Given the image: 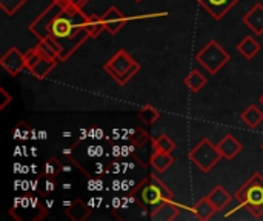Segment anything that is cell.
Segmentation results:
<instances>
[{
    "mask_svg": "<svg viewBox=\"0 0 263 221\" xmlns=\"http://www.w3.org/2000/svg\"><path fill=\"white\" fill-rule=\"evenodd\" d=\"M88 15L82 9L65 8L55 15L51 23L49 32L59 42L62 52L59 60H68L88 38H91L88 29Z\"/></svg>",
    "mask_w": 263,
    "mask_h": 221,
    "instance_id": "cell-1",
    "label": "cell"
},
{
    "mask_svg": "<svg viewBox=\"0 0 263 221\" xmlns=\"http://www.w3.org/2000/svg\"><path fill=\"white\" fill-rule=\"evenodd\" d=\"M129 194H133L137 198V203H140L145 209H153L163 202L174 200V194L163 182L156 177V174H151L143 178Z\"/></svg>",
    "mask_w": 263,
    "mask_h": 221,
    "instance_id": "cell-2",
    "label": "cell"
},
{
    "mask_svg": "<svg viewBox=\"0 0 263 221\" xmlns=\"http://www.w3.org/2000/svg\"><path fill=\"white\" fill-rule=\"evenodd\" d=\"M234 198L254 218L263 217V175L254 172L251 178L234 194Z\"/></svg>",
    "mask_w": 263,
    "mask_h": 221,
    "instance_id": "cell-3",
    "label": "cell"
},
{
    "mask_svg": "<svg viewBox=\"0 0 263 221\" xmlns=\"http://www.w3.org/2000/svg\"><path fill=\"white\" fill-rule=\"evenodd\" d=\"M231 55L230 52L220 46L216 40H210L197 54H196V60L197 63L210 74V75H216L228 62H230Z\"/></svg>",
    "mask_w": 263,
    "mask_h": 221,
    "instance_id": "cell-4",
    "label": "cell"
},
{
    "mask_svg": "<svg viewBox=\"0 0 263 221\" xmlns=\"http://www.w3.org/2000/svg\"><path fill=\"white\" fill-rule=\"evenodd\" d=\"M188 158L196 165L202 172H210L223 157L219 151V146L208 138H202L188 154Z\"/></svg>",
    "mask_w": 263,
    "mask_h": 221,
    "instance_id": "cell-5",
    "label": "cell"
},
{
    "mask_svg": "<svg viewBox=\"0 0 263 221\" xmlns=\"http://www.w3.org/2000/svg\"><path fill=\"white\" fill-rule=\"evenodd\" d=\"M26 57V69L37 78V80H43L48 77V74L57 66V58H49L46 55H43L39 48H32L28 52H25Z\"/></svg>",
    "mask_w": 263,
    "mask_h": 221,
    "instance_id": "cell-6",
    "label": "cell"
},
{
    "mask_svg": "<svg viewBox=\"0 0 263 221\" xmlns=\"http://www.w3.org/2000/svg\"><path fill=\"white\" fill-rule=\"evenodd\" d=\"M62 9H63V6H62L59 2L51 0L49 6H48L39 17H35V18L29 23V26H28L29 32H32L39 40H43V38L49 37V35H51V32H49L51 23H52V20L55 18V15H57Z\"/></svg>",
    "mask_w": 263,
    "mask_h": 221,
    "instance_id": "cell-7",
    "label": "cell"
},
{
    "mask_svg": "<svg viewBox=\"0 0 263 221\" xmlns=\"http://www.w3.org/2000/svg\"><path fill=\"white\" fill-rule=\"evenodd\" d=\"M136 60L126 49H119L105 65L103 69L106 74H109L116 82L122 78V75L128 71V68L134 63Z\"/></svg>",
    "mask_w": 263,
    "mask_h": 221,
    "instance_id": "cell-8",
    "label": "cell"
},
{
    "mask_svg": "<svg viewBox=\"0 0 263 221\" xmlns=\"http://www.w3.org/2000/svg\"><path fill=\"white\" fill-rule=\"evenodd\" d=\"M0 66H2L9 75L15 77V75H18L22 71L26 69V57H25V54H23L18 48L12 46V48H9V49L0 57Z\"/></svg>",
    "mask_w": 263,
    "mask_h": 221,
    "instance_id": "cell-9",
    "label": "cell"
},
{
    "mask_svg": "<svg viewBox=\"0 0 263 221\" xmlns=\"http://www.w3.org/2000/svg\"><path fill=\"white\" fill-rule=\"evenodd\" d=\"M216 20H222L240 0H196Z\"/></svg>",
    "mask_w": 263,
    "mask_h": 221,
    "instance_id": "cell-10",
    "label": "cell"
},
{
    "mask_svg": "<svg viewBox=\"0 0 263 221\" xmlns=\"http://www.w3.org/2000/svg\"><path fill=\"white\" fill-rule=\"evenodd\" d=\"M102 18H103V23H105V31H108L111 35H116L128 23V17H125L119 11V8H116V6L108 8L102 14Z\"/></svg>",
    "mask_w": 263,
    "mask_h": 221,
    "instance_id": "cell-11",
    "label": "cell"
},
{
    "mask_svg": "<svg viewBox=\"0 0 263 221\" xmlns=\"http://www.w3.org/2000/svg\"><path fill=\"white\" fill-rule=\"evenodd\" d=\"M179 212H180V206L176 203V200H168L153 208L149 218L154 221H171L177 218Z\"/></svg>",
    "mask_w": 263,
    "mask_h": 221,
    "instance_id": "cell-12",
    "label": "cell"
},
{
    "mask_svg": "<svg viewBox=\"0 0 263 221\" xmlns=\"http://www.w3.org/2000/svg\"><path fill=\"white\" fill-rule=\"evenodd\" d=\"M242 22L256 34L262 35L263 34V3L257 2L243 17Z\"/></svg>",
    "mask_w": 263,
    "mask_h": 221,
    "instance_id": "cell-13",
    "label": "cell"
},
{
    "mask_svg": "<svg viewBox=\"0 0 263 221\" xmlns=\"http://www.w3.org/2000/svg\"><path fill=\"white\" fill-rule=\"evenodd\" d=\"M219 151L222 154L223 158L227 160H234L243 149L242 143L233 135V134H227L220 142H219Z\"/></svg>",
    "mask_w": 263,
    "mask_h": 221,
    "instance_id": "cell-14",
    "label": "cell"
},
{
    "mask_svg": "<svg viewBox=\"0 0 263 221\" xmlns=\"http://www.w3.org/2000/svg\"><path fill=\"white\" fill-rule=\"evenodd\" d=\"M149 165L156 172L163 174L174 165V157L170 152H162V151L154 149L151 157H149Z\"/></svg>",
    "mask_w": 263,
    "mask_h": 221,
    "instance_id": "cell-15",
    "label": "cell"
},
{
    "mask_svg": "<svg viewBox=\"0 0 263 221\" xmlns=\"http://www.w3.org/2000/svg\"><path fill=\"white\" fill-rule=\"evenodd\" d=\"M206 198L213 203V206L217 209V212H222V211H225V209L231 205V202H233L234 197H231L222 186H216V188L206 195Z\"/></svg>",
    "mask_w": 263,
    "mask_h": 221,
    "instance_id": "cell-16",
    "label": "cell"
},
{
    "mask_svg": "<svg viewBox=\"0 0 263 221\" xmlns=\"http://www.w3.org/2000/svg\"><path fill=\"white\" fill-rule=\"evenodd\" d=\"M262 49V45L251 35H247L243 37L239 43H237V51L239 54L247 58V60H251L253 57H256Z\"/></svg>",
    "mask_w": 263,
    "mask_h": 221,
    "instance_id": "cell-17",
    "label": "cell"
},
{
    "mask_svg": "<svg viewBox=\"0 0 263 221\" xmlns=\"http://www.w3.org/2000/svg\"><path fill=\"white\" fill-rule=\"evenodd\" d=\"M91 211L92 209L88 206V203H83L80 198H76L69 208H65V214L72 221H85L91 215Z\"/></svg>",
    "mask_w": 263,
    "mask_h": 221,
    "instance_id": "cell-18",
    "label": "cell"
},
{
    "mask_svg": "<svg viewBox=\"0 0 263 221\" xmlns=\"http://www.w3.org/2000/svg\"><path fill=\"white\" fill-rule=\"evenodd\" d=\"M240 120L242 123L250 128V129H256L262 125L263 122V111L259 109L256 105H250L242 114H240Z\"/></svg>",
    "mask_w": 263,
    "mask_h": 221,
    "instance_id": "cell-19",
    "label": "cell"
},
{
    "mask_svg": "<svg viewBox=\"0 0 263 221\" xmlns=\"http://www.w3.org/2000/svg\"><path fill=\"white\" fill-rule=\"evenodd\" d=\"M183 83H185V86H186L191 92L197 94V92H200V91L205 88V85H206V77H205L202 72H199L197 69H193V71H190V74L185 77Z\"/></svg>",
    "mask_w": 263,
    "mask_h": 221,
    "instance_id": "cell-20",
    "label": "cell"
},
{
    "mask_svg": "<svg viewBox=\"0 0 263 221\" xmlns=\"http://www.w3.org/2000/svg\"><path fill=\"white\" fill-rule=\"evenodd\" d=\"M193 212L196 214V217H197L199 220L206 221L210 220V218H213V215L217 212V209H216V208L213 206V203L205 197V198H200V200L194 205Z\"/></svg>",
    "mask_w": 263,
    "mask_h": 221,
    "instance_id": "cell-21",
    "label": "cell"
},
{
    "mask_svg": "<svg viewBox=\"0 0 263 221\" xmlns=\"http://www.w3.org/2000/svg\"><path fill=\"white\" fill-rule=\"evenodd\" d=\"M153 148L156 151H162V152H170L173 154L176 151V143L173 142V138L166 134H159L157 137L153 138Z\"/></svg>",
    "mask_w": 263,
    "mask_h": 221,
    "instance_id": "cell-22",
    "label": "cell"
},
{
    "mask_svg": "<svg viewBox=\"0 0 263 221\" xmlns=\"http://www.w3.org/2000/svg\"><path fill=\"white\" fill-rule=\"evenodd\" d=\"M86 29H88V32H89L91 38L99 37V35L105 31V23H103L102 15H99V14H91V15H88Z\"/></svg>",
    "mask_w": 263,
    "mask_h": 221,
    "instance_id": "cell-23",
    "label": "cell"
},
{
    "mask_svg": "<svg viewBox=\"0 0 263 221\" xmlns=\"http://www.w3.org/2000/svg\"><path fill=\"white\" fill-rule=\"evenodd\" d=\"M137 117H139L145 125H154V123L160 118V111L156 109V108L151 106V105H146V106H143V108L137 112Z\"/></svg>",
    "mask_w": 263,
    "mask_h": 221,
    "instance_id": "cell-24",
    "label": "cell"
},
{
    "mask_svg": "<svg viewBox=\"0 0 263 221\" xmlns=\"http://www.w3.org/2000/svg\"><path fill=\"white\" fill-rule=\"evenodd\" d=\"M62 163L57 160V157H51L45 162V166H43V175L45 177H49V178H55L60 172H62Z\"/></svg>",
    "mask_w": 263,
    "mask_h": 221,
    "instance_id": "cell-25",
    "label": "cell"
},
{
    "mask_svg": "<svg viewBox=\"0 0 263 221\" xmlns=\"http://www.w3.org/2000/svg\"><path fill=\"white\" fill-rule=\"evenodd\" d=\"M28 0H0V9L6 15H14Z\"/></svg>",
    "mask_w": 263,
    "mask_h": 221,
    "instance_id": "cell-26",
    "label": "cell"
},
{
    "mask_svg": "<svg viewBox=\"0 0 263 221\" xmlns=\"http://www.w3.org/2000/svg\"><path fill=\"white\" fill-rule=\"evenodd\" d=\"M140 69H142V65H140L139 62H134V63L128 68V71L122 75V78H120L117 83H119V85H126V83L134 77V75H137V74H139V71H140Z\"/></svg>",
    "mask_w": 263,
    "mask_h": 221,
    "instance_id": "cell-27",
    "label": "cell"
},
{
    "mask_svg": "<svg viewBox=\"0 0 263 221\" xmlns=\"http://www.w3.org/2000/svg\"><path fill=\"white\" fill-rule=\"evenodd\" d=\"M37 48H39V51H40L43 55H46V57H49V58H57V60H59V54H57L45 40H39Z\"/></svg>",
    "mask_w": 263,
    "mask_h": 221,
    "instance_id": "cell-28",
    "label": "cell"
},
{
    "mask_svg": "<svg viewBox=\"0 0 263 221\" xmlns=\"http://www.w3.org/2000/svg\"><path fill=\"white\" fill-rule=\"evenodd\" d=\"M86 189L89 191V192H100V191H103L105 188H103V182H102V178H99L97 175L96 177H92V178H88V182H86Z\"/></svg>",
    "mask_w": 263,
    "mask_h": 221,
    "instance_id": "cell-29",
    "label": "cell"
},
{
    "mask_svg": "<svg viewBox=\"0 0 263 221\" xmlns=\"http://www.w3.org/2000/svg\"><path fill=\"white\" fill-rule=\"evenodd\" d=\"M65 8H74V9H82L85 5H88L91 0H55Z\"/></svg>",
    "mask_w": 263,
    "mask_h": 221,
    "instance_id": "cell-30",
    "label": "cell"
},
{
    "mask_svg": "<svg viewBox=\"0 0 263 221\" xmlns=\"http://www.w3.org/2000/svg\"><path fill=\"white\" fill-rule=\"evenodd\" d=\"M54 191H55L54 178H49V177H45V175H43V191H42V194L46 195V194L54 192Z\"/></svg>",
    "mask_w": 263,
    "mask_h": 221,
    "instance_id": "cell-31",
    "label": "cell"
},
{
    "mask_svg": "<svg viewBox=\"0 0 263 221\" xmlns=\"http://www.w3.org/2000/svg\"><path fill=\"white\" fill-rule=\"evenodd\" d=\"M12 97L9 95V92L5 88H0V109L3 111L9 103H11Z\"/></svg>",
    "mask_w": 263,
    "mask_h": 221,
    "instance_id": "cell-32",
    "label": "cell"
},
{
    "mask_svg": "<svg viewBox=\"0 0 263 221\" xmlns=\"http://www.w3.org/2000/svg\"><path fill=\"white\" fill-rule=\"evenodd\" d=\"M109 155H111L112 158H119V157H122V146H120V145H111Z\"/></svg>",
    "mask_w": 263,
    "mask_h": 221,
    "instance_id": "cell-33",
    "label": "cell"
},
{
    "mask_svg": "<svg viewBox=\"0 0 263 221\" xmlns=\"http://www.w3.org/2000/svg\"><path fill=\"white\" fill-rule=\"evenodd\" d=\"M122 205H123V197H112L111 200V208L112 209H122Z\"/></svg>",
    "mask_w": 263,
    "mask_h": 221,
    "instance_id": "cell-34",
    "label": "cell"
},
{
    "mask_svg": "<svg viewBox=\"0 0 263 221\" xmlns=\"http://www.w3.org/2000/svg\"><path fill=\"white\" fill-rule=\"evenodd\" d=\"M86 155L89 158H97V145H89L86 146Z\"/></svg>",
    "mask_w": 263,
    "mask_h": 221,
    "instance_id": "cell-35",
    "label": "cell"
},
{
    "mask_svg": "<svg viewBox=\"0 0 263 221\" xmlns=\"http://www.w3.org/2000/svg\"><path fill=\"white\" fill-rule=\"evenodd\" d=\"M22 131H23V122H20V123H18V126L14 129V132H12V138H14V140H18V138L22 137Z\"/></svg>",
    "mask_w": 263,
    "mask_h": 221,
    "instance_id": "cell-36",
    "label": "cell"
},
{
    "mask_svg": "<svg viewBox=\"0 0 263 221\" xmlns=\"http://www.w3.org/2000/svg\"><path fill=\"white\" fill-rule=\"evenodd\" d=\"M106 135H105V132H103V129L102 128H96V134H94V140H97V142H100V140H103Z\"/></svg>",
    "mask_w": 263,
    "mask_h": 221,
    "instance_id": "cell-37",
    "label": "cell"
},
{
    "mask_svg": "<svg viewBox=\"0 0 263 221\" xmlns=\"http://www.w3.org/2000/svg\"><path fill=\"white\" fill-rule=\"evenodd\" d=\"M111 191H114V192L122 191V180H112V183H111Z\"/></svg>",
    "mask_w": 263,
    "mask_h": 221,
    "instance_id": "cell-38",
    "label": "cell"
},
{
    "mask_svg": "<svg viewBox=\"0 0 263 221\" xmlns=\"http://www.w3.org/2000/svg\"><path fill=\"white\" fill-rule=\"evenodd\" d=\"M20 208H23V209H28V208H31V197H29V195H25V197H22V205H20Z\"/></svg>",
    "mask_w": 263,
    "mask_h": 221,
    "instance_id": "cell-39",
    "label": "cell"
},
{
    "mask_svg": "<svg viewBox=\"0 0 263 221\" xmlns=\"http://www.w3.org/2000/svg\"><path fill=\"white\" fill-rule=\"evenodd\" d=\"M43 206H40L39 197H31V209H42Z\"/></svg>",
    "mask_w": 263,
    "mask_h": 221,
    "instance_id": "cell-40",
    "label": "cell"
},
{
    "mask_svg": "<svg viewBox=\"0 0 263 221\" xmlns=\"http://www.w3.org/2000/svg\"><path fill=\"white\" fill-rule=\"evenodd\" d=\"M88 206H89L91 209L99 208V198H97V197H91V198L88 200Z\"/></svg>",
    "mask_w": 263,
    "mask_h": 221,
    "instance_id": "cell-41",
    "label": "cell"
},
{
    "mask_svg": "<svg viewBox=\"0 0 263 221\" xmlns=\"http://www.w3.org/2000/svg\"><path fill=\"white\" fill-rule=\"evenodd\" d=\"M133 152H131V149H129V145H122V157H129Z\"/></svg>",
    "mask_w": 263,
    "mask_h": 221,
    "instance_id": "cell-42",
    "label": "cell"
},
{
    "mask_svg": "<svg viewBox=\"0 0 263 221\" xmlns=\"http://www.w3.org/2000/svg\"><path fill=\"white\" fill-rule=\"evenodd\" d=\"M22 191L23 192L31 191V180H22Z\"/></svg>",
    "mask_w": 263,
    "mask_h": 221,
    "instance_id": "cell-43",
    "label": "cell"
},
{
    "mask_svg": "<svg viewBox=\"0 0 263 221\" xmlns=\"http://www.w3.org/2000/svg\"><path fill=\"white\" fill-rule=\"evenodd\" d=\"M39 183H40V178H39V177H37L35 180H31V191H32V192H37V191H39V188H40Z\"/></svg>",
    "mask_w": 263,
    "mask_h": 221,
    "instance_id": "cell-44",
    "label": "cell"
},
{
    "mask_svg": "<svg viewBox=\"0 0 263 221\" xmlns=\"http://www.w3.org/2000/svg\"><path fill=\"white\" fill-rule=\"evenodd\" d=\"M48 135H49V134H48L46 129H40V131H39V140H43V142H45V140H48Z\"/></svg>",
    "mask_w": 263,
    "mask_h": 221,
    "instance_id": "cell-45",
    "label": "cell"
},
{
    "mask_svg": "<svg viewBox=\"0 0 263 221\" xmlns=\"http://www.w3.org/2000/svg\"><path fill=\"white\" fill-rule=\"evenodd\" d=\"M72 171H74L72 165H63L62 166V172H72Z\"/></svg>",
    "mask_w": 263,
    "mask_h": 221,
    "instance_id": "cell-46",
    "label": "cell"
},
{
    "mask_svg": "<svg viewBox=\"0 0 263 221\" xmlns=\"http://www.w3.org/2000/svg\"><path fill=\"white\" fill-rule=\"evenodd\" d=\"M31 140H39V131L31 128Z\"/></svg>",
    "mask_w": 263,
    "mask_h": 221,
    "instance_id": "cell-47",
    "label": "cell"
},
{
    "mask_svg": "<svg viewBox=\"0 0 263 221\" xmlns=\"http://www.w3.org/2000/svg\"><path fill=\"white\" fill-rule=\"evenodd\" d=\"M29 155L34 157V158L37 157V148H35V146H31V148H29Z\"/></svg>",
    "mask_w": 263,
    "mask_h": 221,
    "instance_id": "cell-48",
    "label": "cell"
},
{
    "mask_svg": "<svg viewBox=\"0 0 263 221\" xmlns=\"http://www.w3.org/2000/svg\"><path fill=\"white\" fill-rule=\"evenodd\" d=\"M62 189H63V191H71V189H72V185H71V183H63V185H62Z\"/></svg>",
    "mask_w": 263,
    "mask_h": 221,
    "instance_id": "cell-49",
    "label": "cell"
},
{
    "mask_svg": "<svg viewBox=\"0 0 263 221\" xmlns=\"http://www.w3.org/2000/svg\"><path fill=\"white\" fill-rule=\"evenodd\" d=\"M62 154H63V155H66V157H69V155L72 154V149H71V148H66V149H63V151H62Z\"/></svg>",
    "mask_w": 263,
    "mask_h": 221,
    "instance_id": "cell-50",
    "label": "cell"
},
{
    "mask_svg": "<svg viewBox=\"0 0 263 221\" xmlns=\"http://www.w3.org/2000/svg\"><path fill=\"white\" fill-rule=\"evenodd\" d=\"M72 203H74V200H65V202L62 203V206H63V208H69Z\"/></svg>",
    "mask_w": 263,
    "mask_h": 221,
    "instance_id": "cell-51",
    "label": "cell"
},
{
    "mask_svg": "<svg viewBox=\"0 0 263 221\" xmlns=\"http://www.w3.org/2000/svg\"><path fill=\"white\" fill-rule=\"evenodd\" d=\"M29 168H31V172H32V174H39V168H37V165H34V163H32Z\"/></svg>",
    "mask_w": 263,
    "mask_h": 221,
    "instance_id": "cell-52",
    "label": "cell"
},
{
    "mask_svg": "<svg viewBox=\"0 0 263 221\" xmlns=\"http://www.w3.org/2000/svg\"><path fill=\"white\" fill-rule=\"evenodd\" d=\"M45 206H46L48 209H51V208L54 206V200H46V202H45Z\"/></svg>",
    "mask_w": 263,
    "mask_h": 221,
    "instance_id": "cell-53",
    "label": "cell"
},
{
    "mask_svg": "<svg viewBox=\"0 0 263 221\" xmlns=\"http://www.w3.org/2000/svg\"><path fill=\"white\" fill-rule=\"evenodd\" d=\"M94 134H96V128H91V129L88 131V137H89V138H94Z\"/></svg>",
    "mask_w": 263,
    "mask_h": 221,
    "instance_id": "cell-54",
    "label": "cell"
},
{
    "mask_svg": "<svg viewBox=\"0 0 263 221\" xmlns=\"http://www.w3.org/2000/svg\"><path fill=\"white\" fill-rule=\"evenodd\" d=\"M62 137H66V138H69V137H72V134H71L69 131H63V132H62Z\"/></svg>",
    "mask_w": 263,
    "mask_h": 221,
    "instance_id": "cell-55",
    "label": "cell"
},
{
    "mask_svg": "<svg viewBox=\"0 0 263 221\" xmlns=\"http://www.w3.org/2000/svg\"><path fill=\"white\" fill-rule=\"evenodd\" d=\"M29 169H31V168H28V166H23L20 171H22V174H28V171H29Z\"/></svg>",
    "mask_w": 263,
    "mask_h": 221,
    "instance_id": "cell-56",
    "label": "cell"
},
{
    "mask_svg": "<svg viewBox=\"0 0 263 221\" xmlns=\"http://www.w3.org/2000/svg\"><path fill=\"white\" fill-rule=\"evenodd\" d=\"M128 168H129V169H134V168H136V165H134V163H128Z\"/></svg>",
    "mask_w": 263,
    "mask_h": 221,
    "instance_id": "cell-57",
    "label": "cell"
},
{
    "mask_svg": "<svg viewBox=\"0 0 263 221\" xmlns=\"http://www.w3.org/2000/svg\"><path fill=\"white\" fill-rule=\"evenodd\" d=\"M259 102H260V105H262V106H263V94H262V95H260V98H259Z\"/></svg>",
    "mask_w": 263,
    "mask_h": 221,
    "instance_id": "cell-58",
    "label": "cell"
},
{
    "mask_svg": "<svg viewBox=\"0 0 263 221\" xmlns=\"http://www.w3.org/2000/svg\"><path fill=\"white\" fill-rule=\"evenodd\" d=\"M134 2H137V3H139V2H142V0H134Z\"/></svg>",
    "mask_w": 263,
    "mask_h": 221,
    "instance_id": "cell-59",
    "label": "cell"
},
{
    "mask_svg": "<svg viewBox=\"0 0 263 221\" xmlns=\"http://www.w3.org/2000/svg\"><path fill=\"white\" fill-rule=\"evenodd\" d=\"M260 148H262V151H263V143H262V146H260Z\"/></svg>",
    "mask_w": 263,
    "mask_h": 221,
    "instance_id": "cell-60",
    "label": "cell"
}]
</instances>
